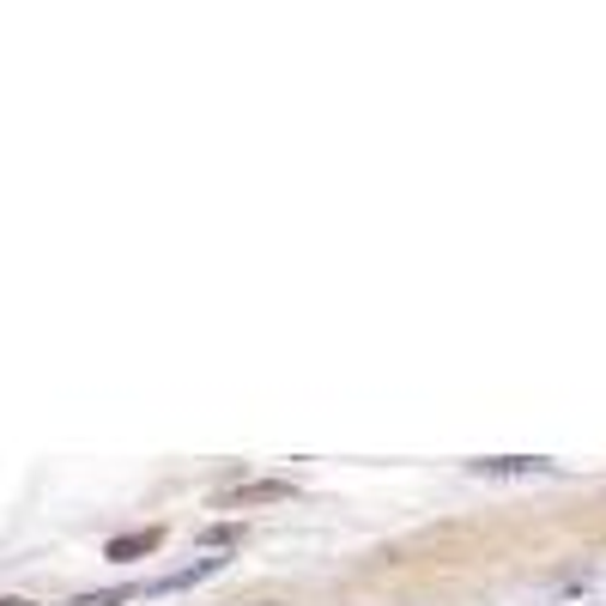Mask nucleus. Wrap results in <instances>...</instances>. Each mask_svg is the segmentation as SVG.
<instances>
[{
	"instance_id": "obj_1",
	"label": "nucleus",
	"mask_w": 606,
	"mask_h": 606,
	"mask_svg": "<svg viewBox=\"0 0 606 606\" xmlns=\"http://www.w3.org/2000/svg\"><path fill=\"white\" fill-rule=\"evenodd\" d=\"M164 546V527H133V534H116V540L104 546V558H116V564H128V558H145Z\"/></svg>"
},
{
	"instance_id": "obj_2",
	"label": "nucleus",
	"mask_w": 606,
	"mask_h": 606,
	"mask_svg": "<svg viewBox=\"0 0 606 606\" xmlns=\"http://www.w3.org/2000/svg\"><path fill=\"white\" fill-rule=\"evenodd\" d=\"M285 498H298V491L285 486V479H255V486H237V491H224V510H231V503H285Z\"/></svg>"
},
{
	"instance_id": "obj_3",
	"label": "nucleus",
	"mask_w": 606,
	"mask_h": 606,
	"mask_svg": "<svg viewBox=\"0 0 606 606\" xmlns=\"http://www.w3.org/2000/svg\"><path fill=\"white\" fill-rule=\"evenodd\" d=\"M243 540V522H212L207 534H200V546H212V552H224V546Z\"/></svg>"
},
{
	"instance_id": "obj_5",
	"label": "nucleus",
	"mask_w": 606,
	"mask_h": 606,
	"mask_svg": "<svg viewBox=\"0 0 606 606\" xmlns=\"http://www.w3.org/2000/svg\"><path fill=\"white\" fill-rule=\"evenodd\" d=\"M0 606H31L25 594H0Z\"/></svg>"
},
{
	"instance_id": "obj_4",
	"label": "nucleus",
	"mask_w": 606,
	"mask_h": 606,
	"mask_svg": "<svg viewBox=\"0 0 606 606\" xmlns=\"http://www.w3.org/2000/svg\"><path fill=\"white\" fill-rule=\"evenodd\" d=\"M133 594H140V588H104V594H80L73 606H128Z\"/></svg>"
}]
</instances>
